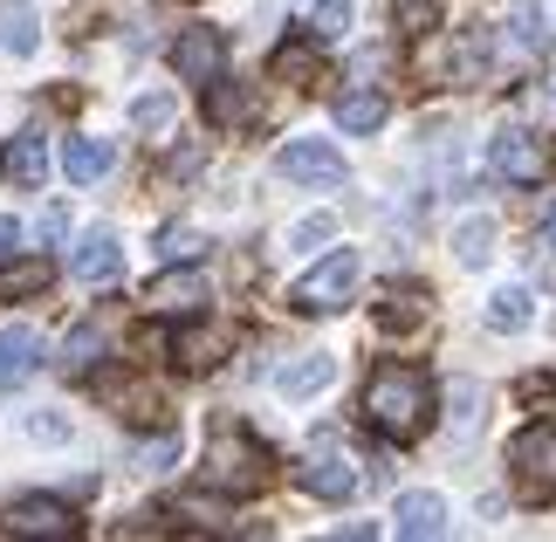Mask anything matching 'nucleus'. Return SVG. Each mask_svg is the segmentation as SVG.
<instances>
[{"mask_svg": "<svg viewBox=\"0 0 556 542\" xmlns=\"http://www.w3.org/2000/svg\"><path fill=\"white\" fill-rule=\"evenodd\" d=\"M365 426L384 432V440H419L433 426V378L419 364H378L365 385Z\"/></svg>", "mask_w": 556, "mask_h": 542, "instance_id": "f257e3e1", "label": "nucleus"}, {"mask_svg": "<svg viewBox=\"0 0 556 542\" xmlns=\"http://www.w3.org/2000/svg\"><path fill=\"white\" fill-rule=\"evenodd\" d=\"M268 481H275V461H268V446L254 440V432H241V426L213 432V446H206V488L213 494L248 502V494H262Z\"/></svg>", "mask_w": 556, "mask_h": 542, "instance_id": "f03ea898", "label": "nucleus"}, {"mask_svg": "<svg viewBox=\"0 0 556 542\" xmlns=\"http://www.w3.org/2000/svg\"><path fill=\"white\" fill-rule=\"evenodd\" d=\"M508 474H516V494L522 502H556V419H536L516 432V446H508Z\"/></svg>", "mask_w": 556, "mask_h": 542, "instance_id": "7ed1b4c3", "label": "nucleus"}, {"mask_svg": "<svg viewBox=\"0 0 556 542\" xmlns=\"http://www.w3.org/2000/svg\"><path fill=\"white\" fill-rule=\"evenodd\" d=\"M357 275H365V262H357L351 248H337V254H324V262H316L303 281H295V289H289V302H295L303 316H337V310L351 302Z\"/></svg>", "mask_w": 556, "mask_h": 542, "instance_id": "20e7f679", "label": "nucleus"}, {"mask_svg": "<svg viewBox=\"0 0 556 542\" xmlns=\"http://www.w3.org/2000/svg\"><path fill=\"white\" fill-rule=\"evenodd\" d=\"M295 481H303V494H316V502H357V488H365V474H357L351 453H337V446H316L303 467H295Z\"/></svg>", "mask_w": 556, "mask_h": 542, "instance_id": "39448f33", "label": "nucleus"}, {"mask_svg": "<svg viewBox=\"0 0 556 542\" xmlns=\"http://www.w3.org/2000/svg\"><path fill=\"white\" fill-rule=\"evenodd\" d=\"M275 172H282V179H295V186H344V179H351L344 151L324 144V138H289L282 159H275Z\"/></svg>", "mask_w": 556, "mask_h": 542, "instance_id": "423d86ee", "label": "nucleus"}, {"mask_svg": "<svg viewBox=\"0 0 556 542\" xmlns=\"http://www.w3.org/2000/svg\"><path fill=\"white\" fill-rule=\"evenodd\" d=\"M0 535H76V508L62 494H14L0 508Z\"/></svg>", "mask_w": 556, "mask_h": 542, "instance_id": "0eeeda50", "label": "nucleus"}, {"mask_svg": "<svg viewBox=\"0 0 556 542\" xmlns=\"http://www.w3.org/2000/svg\"><path fill=\"white\" fill-rule=\"evenodd\" d=\"M488 172H495L502 186H536V179H543V144L508 124V131L488 138Z\"/></svg>", "mask_w": 556, "mask_h": 542, "instance_id": "6e6552de", "label": "nucleus"}, {"mask_svg": "<svg viewBox=\"0 0 556 542\" xmlns=\"http://www.w3.org/2000/svg\"><path fill=\"white\" fill-rule=\"evenodd\" d=\"M227 70V35L220 28H186L173 41V76L179 83H213Z\"/></svg>", "mask_w": 556, "mask_h": 542, "instance_id": "1a4fd4ad", "label": "nucleus"}, {"mask_svg": "<svg viewBox=\"0 0 556 542\" xmlns=\"http://www.w3.org/2000/svg\"><path fill=\"white\" fill-rule=\"evenodd\" d=\"M0 179L21 186V192H35L41 179H49V138H41V131H14L8 144H0Z\"/></svg>", "mask_w": 556, "mask_h": 542, "instance_id": "9d476101", "label": "nucleus"}, {"mask_svg": "<svg viewBox=\"0 0 556 542\" xmlns=\"http://www.w3.org/2000/svg\"><path fill=\"white\" fill-rule=\"evenodd\" d=\"M70 275L83 281V289H111V281L124 275V248H117V234H111V227L83 234V248H76V262H70Z\"/></svg>", "mask_w": 556, "mask_h": 542, "instance_id": "9b49d317", "label": "nucleus"}, {"mask_svg": "<svg viewBox=\"0 0 556 542\" xmlns=\"http://www.w3.org/2000/svg\"><path fill=\"white\" fill-rule=\"evenodd\" d=\"M144 302H152L159 316H200L206 310V281L192 275V262H173V275H159L152 289H144Z\"/></svg>", "mask_w": 556, "mask_h": 542, "instance_id": "f8f14e48", "label": "nucleus"}, {"mask_svg": "<svg viewBox=\"0 0 556 542\" xmlns=\"http://www.w3.org/2000/svg\"><path fill=\"white\" fill-rule=\"evenodd\" d=\"M35 371H41V337L28 323H8L0 330V392H21Z\"/></svg>", "mask_w": 556, "mask_h": 542, "instance_id": "ddd939ff", "label": "nucleus"}, {"mask_svg": "<svg viewBox=\"0 0 556 542\" xmlns=\"http://www.w3.org/2000/svg\"><path fill=\"white\" fill-rule=\"evenodd\" d=\"M392 529L405 542H433V535H446V502H440V494H399Z\"/></svg>", "mask_w": 556, "mask_h": 542, "instance_id": "4468645a", "label": "nucleus"}, {"mask_svg": "<svg viewBox=\"0 0 556 542\" xmlns=\"http://www.w3.org/2000/svg\"><path fill=\"white\" fill-rule=\"evenodd\" d=\"M111 165H117L111 138H70V144H62V172H70V186H97Z\"/></svg>", "mask_w": 556, "mask_h": 542, "instance_id": "2eb2a0df", "label": "nucleus"}, {"mask_svg": "<svg viewBox=\"0 0 556 542\" xmlns=\"http://www.w3.org/2000/svg\"><path fill=\"white\" fill-rule=\"evenodd\" d=\"M330 378H337V357L330 351H309V357H295V364L275 371V392H282V399H309V392H324Z\"/></svg>", "mask_w": 556, "mask_h": 542, "instance_id": "dca6fc26", "label": "nucleus"}, {"mask_svg": "<svg viewBox=\"0 0 556 542\" xmlns=\"http://www.w3.org/2000/svg\"><path fill=\"white\" fill-rule=\"evenodd\" d=\"M384 117H392L384 90H351V97H337V131H351V138H371Z\"/></svg>", "mask_w": 556, "mask_h": 542, "instance_id": "f3484780", "label": "nucleus"}, {"mask_svg": "<svg viewBox=\"0 0 556 542\" xmlns=\"http://www.w3.org/2000/svg\"><path fill=\"white\" fill-rule=\"evenodd\" d=\"M49 281H55V262H49V254H28V262H14V254H8V262H0V302L41 295Z\"/></svg>", "mask_w": 556, "mask_h": 542, "instance_id": "a211bd4d", "label": "nucleus"}, {"mask_svg": "<svg viewBox=\"0 0 556 542\" xmlns=\"http://www.w3.org/2000/svg\"><path fill=\"white\" fill-rule=\"evenodd\" d=\"M97 357H103V330H97V323H76V330L70 337H62V378H90L97 371Z\"/></svg>", "mask_w": 556, "mask_h": 542, "instance_id": "6ab92c4d", "label": "nucleus"}, {"mask_svg": "<svg viewBox=\"0 0 556 542\" xmlns=\"http://www.w3.org/2000/svg\"><path fill=\"white\" fill-rule=\"evenodd\" d=\"M0 41H8V55H35L41 49V14L28 0H8V8H0Z\"/></svg>", "mask_w": 556, "mask_h": 542, "instance_id": "aec40b11", "label": "nucleus"}, {"mask_svg": "<svg viewBox=\"0 0 556 542\" xmlns=\"http://www.w3.org/2000/svg\"><path fill=\"white\" fill-rule=\"evenodd\" d=\"M351 0H316V8H309V21H303V28H309V41H344L351 35Z\"/></svg>", "mask_w": 556, "mask_h": 542, "instance_id": "412c9836", "label": "nucleus"}, {"mask_svg": "<svg viewBox=\"0 0 556 542\" xmlns=\"http://www.w3.org/2000/svg\"><path fill=\"white\" fill-rule=\"evenodd\" d=\"M454 254H460V268H481L488 254H495V220H460V234H454Z\"/></svg>", "mask_w": 556, "mask_h": 542, "instance_id": "4be33fe9", "label": "nucleus"}, {"mask_svg": "<svg viewBox=\"0 0 556 542\" xmlns=\"http://www.w3.org/2000/svg\"><path fill=\"white\" fill-rule=\"evenodd\" d=\"M529 316H536L529 289H495V302H488V323H495V330H522Z\"/></svg>", "mask_w": 556, "mask_h": 542, "instance_id": "5701e85b", "label": "nucleus"}, {"mask_svg": "<svg viewBox=\"0 0 556 542\" xmlns=\"http://www.w3.org/2000/svg\"><path fill=\"white\" fill-rule=\"evenodd\" d=\"M392 330H405V323H419L426 316V289H384V310H378Z\"/></svg>", "mask_w": 556, "mask_h": 542, "instance_id": "b1692460", "label": "nucleus"}, {"mask_svg": "<svg viewBox=\"0 0 556 542\" xmlns=\"http://www.w3.org/2000/svg\"><path fill=\"white\" fill-rule=\"evenodd\" d=\"M392 21L405 35H433L440 28V0H392Z\"/></svg>", "mask_w": 556, "mask_h": 542, "instance_id": "393cba45", "label": "nucleus"}, {"mask_svg": "<svg viewBox=\"0 0 556 542\" xmlns=\"http://www.w3.org/2000/svg\"><path fill=\"white\" fill-rule=\"evenodd\" d=\"M206 90H213V97H206V117H213V124H241V117H248V103H241V90H227V76H213Z\"/></svg>", "mask_w": 556, "mask_h": 542, "instance_id": "a878e982", "label": "nucleus"}, {"mask_svg": "<svg viewBox=\"0 0 556 542\" xmlns=\"http://www.w3.org/2000/svg\"><path fill=\"white\" fill-rule=\"evenodd\" d=\"M516 49L522 55H549V28H543L536 8H516Z\"/></svg>", "mask_w": 556, "mask_h": 542, "instance_id": "bb28decb", "label": "nucleus"}, {"mask_svg": "<svg viewBox=\"0 0 556 542\" xmlns=\"http://www.w3.org/2000/svg\"><path fill=\"white\" fill-rule=\"evenodd\" d=\"M159 254H165V262H200L206 241H200L192 227H165V234H159Z\"/></svg>", "mask_w": 556, "mask_h": 542, "instance_id": "cd10ccee", "label": "nucleus"}, {"mask_svg": "<svg viewBox=\"0 0 556 542\" xmlns=\"http://www.w3.org/2000/svg\"><path fill=\"white\" fill-rule=\"evenodd\" d=\"M213 351H220L213 337H173V357L186 364V371H206V364H213Z\"/></svg>", "mask_w": 556, "mask_h": 542, "instance_id": "c85d7f7f", "label": "nucleus"}, {"mask_svg": "<svg viewBox=\"0 0 556 542\" xmlns=\"http://www.w3.org/2000/svg\"><path fill=\"white\" fill-rule=\"evenodd\" d=\"M144 131H165V124H173V97H138V111H131Z\"/></svg>", "mask_w": 556, "mask_h": 542, "instance_id": "c756f323", "label": "nucleus"}, {"mask_svg": "<svg viewBox=\"0 0 556 542\" xmlns=\"http://www.w3.org/2000/svg\"><path fill=\"white\" fill-rule=\"evenodd\" d=\"M316 241H330V213H309V220L295 227V248H316Z\"/></svg>", "mask_w": 556, "mask_h": 542, "instance_id": "7c9ffc66", "label": "nucleus"}, {"mask_svg": "<svg viewBox=\"0 0 556 542\" xmlns=\"http://www.w3.org/2000/svg\"><path fill=\"white\" fill-rule=\"evenodd\" d=\"M173 461H179V440H173V432H165L159 446H144V467H152V474H165Z\"/></svg>", "mask_w": 556, "mask_h": 542, "instance_id": "2f4dec72", "label": "nucleus"}, {"mask_svg": "<svg viewBox=\"0 0 556 542\" xmlns=\"http://www.w3.org/2000/svg\"><path fill=\"white\" fill-rule=\"evenodd\" d=\"M62 234H70V213L49 206V213H41V241H62Z\"/></svg>", "mask_w": 556, "mask_h": 542, "instance_id": "473e14b6", "label": "nucleus"}, {"mask_svg": "<svg viewBox=\"0 0 556 542\" xmlns=\"http://www.w3.org/2000/svg\"><path fill=\"white\" fill-rule=\"evenodd\" d=\"M14 248H21V220H0V262H8Z\"/></svg>", "mask_w": 556, "mask_h": 542, "instance_id": "72a5a7b5", "label": "nucleus"}, {"mask_svg": "<svg viewBox=\"0 0 556 542\" xmlns=\"http://www.w3.org/2000/svg\"><path fill=\"white\" fill-rule=\"evenodd\" d=\"M543 241H549V248H556V200H549V206H543Z\"/></svg>", "mask_w": 556, "mask_h": 542, "instance_id": "f704fd0d", "label": "nucleus"}]
</instances>
